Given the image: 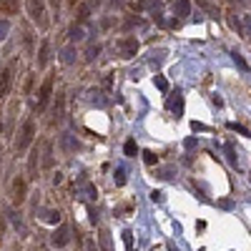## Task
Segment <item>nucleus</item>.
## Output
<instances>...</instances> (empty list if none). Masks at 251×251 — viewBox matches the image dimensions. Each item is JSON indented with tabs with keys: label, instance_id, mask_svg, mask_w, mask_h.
Returning <instances> with one entry per match:
<instances>
[{
	"label": "nucleus",
	"instance_id": "1",
	"mask_svg": "<svg viewBox=\"0 0 251 251\" xmlns=\"http://www.w3.org/2000/svg\"><path fill=\"white\" fill-rule=\"evenodd\" d=\"M33 138H35V121L33 118H25L23 126H20V131H18V138H15V151L18 153H25L28 146L33 143Z\"/></svg>",
	"mask_w": 251,
	"mask_h": 251
},
{
	"label": "nucleus",
	"instance_id": "2",
	"mask_svg": "<svg viewBox=\"0 0 251 251\" xmlns=\"http://www.w3.org/2000/svg\"><path fill=\"white\" fill-rule=\"evenodd\" d=\"M25 10L30 15V20L40 28V30H46L48 28V18H46V0H28L25 3Z\"/></svg>",
	"mask_w": 251,
	"mask_h": 251
},
{
	"label": "nucleus",
	"instance_id": "3",
	"mask_svg": "<svg viewBox=\"0 0 251 251\" xmlns=\"http://www.w3.org/2000/svg\"><path fill=\"white\" fill-rule=\"evenodd\" d=\"M50 96H53V75H48V78L43 80V86H40V91H38V100H35V113H43V111H46V106H48Z\"/></svg>",
	"mask_w": 251,
	"mask_h": 251
},
{
	"label": "nucleus",
	"instance_id": "4",
	"mask_svg": "<svg viewBox=\"0 0 251 251\" xmlns=\"http://www.w3.org/2000/svg\"><path fill=\"white\" fill-rule=\"evenodd\" d=\"M25 196H28V183H25V178L23 176H15L13 178V186H10V201H13V206H20L25 201Z\"/></svg>",
	"mask_w": 251,
	"mask_h": 251
},
{
	"label": "nucleus",
	"instance_id": "5",
	"mask_svg": "<svg viewBox=\"0 0 251 251\" xmlns=\"http://www.w3.org/2000/svg\"><path fill=\"white\" fill-rule=\"evenodd\" d=\"M15 66H18V63H15V60H10L8 66H3V68H0V98H5V96L10 93V86H13V73H15Z\"/></svg>",
	"mask_w": 251,
	"mask_h": 251
},
{
	"label": "nucleus",
	"instance_id": "6",
	"mask_svg": "<svg viewBox=\"0 0 251 251\" xmlns=\"http://www.w3.org/2000/svg\"><path fill=\"white\" fill-rule=\"evenodd\" d=\"M116 48H118L121 58H133L138 53V40L133 35H126V38H121L118 43H116Z\"/></svg>",
	"mask_w": 251,
	"mask_h": 251
},
{
	"label": "nucleus",
	"instance_id": "7",
	"mask_svg": "<svg viewBox=\"0 0 251 251\" xmlns=\"http://www.w3.org/2000/svg\"><path fill=\"white\" fill-rule=\"evenodd\" d=\"M50 244H53L55 249L68 246V244H71V231H68V226H58L55 231H53V236H50Z\"/></svg>",
	"mask_w": 251,
	"mask_h": 251
},
{
	"label": "nucleus",
	"instance_id": "8",
	"mask_svg": "<svg viewBox=\"0 0 251 251\" xmlns=\"http://www.w3.org/2000/svg\"><path fill=\"white\" fill-rule=\"evenodd\" d=\"M166 108H169L176 118H178V116H183V96H181V91H176L169 100H166Z\"/></svg>",
	"mask_w": 251,
	"mask_h": 251
},
{
	"label": "nucleus",
	"instance_id": "9",
	"mask_svg": "<svg viewBox=\"0 0 251 251\" xmlns=\"http://www.w3.org/2000/svg\"><path fill=\"white\" fill-rule=\"evenodd\" d=\"M48 58H50V43L43 40V43H40V50H38V68H46Z\"/></svg>",
	"mask_w": 251,
	"mask_h": 251
},
{
	"label": "nucleus",
	"instance_id": "10",
	"mask_svg": "<svg viewBox=\"0 0 251 251\" xmlns=\"http://www.w3.org/2000/svg\"><path fill=\"white\" fill-rule=\"evenodd\" d=\"M18 8H20V0H0V13H5V15L18 13Z\"/></svg>",
	"mask_w": 251,
	"mask_h": 251
},
{
	"label": "nucleus",
	"instance_id": "11",
	"mask_svg": "<svg viewBox=\"0 0 251 251\" xmlns=\"http://www.w3.org/2000/svg\"><path fill=\"white\" fill-rule=\"evenodd\" d=\"M239 30L244 33V38L251 43V15H241V20H239Z\"/></svg>",
	"mask_w": 251,
	"mask_h": 251
},
{
	"label": "nucleus",
	"instance_id": "12",
	"mask_svg": "<svg viewBox=\"0 0 251 251\" xmlns=\"http://www.w3.org/2000/svg\"><path fill=\"white\" fill-rule=\"evenodd\" d=\"M174 10L178 13V18H188L191 15V3H188V0H178V3L174 5Z\"/></svg>",
	"mask_w": 251,
	"mask_h": 251
},
{
	"label": "nucleus",
	"instance_id": "13",
	"mask_svg": "<svg viewBox=\"0 0 251 251\" xmlns=\"http://www.w3.org/2000/svg\"><path fill=\"white\" fill-rule=\"evenodd\" d=\"M38 149L30 151V163H28V171H30V178H38Z\"/></svg>",
	"mask_w": 251,
	"mask_h": 251
},
{
	"label": "nucleus",
	"instance_id": "14",
	"mask_svg": "<svg viewBox=\"0 0 251 251\" xmlns=\"http://www.w3.org/2000/svg\"><path fill=\"white\" fill-rule=\"evenodd\" d=\"M98 241H100L103 251H113V246H111V234L106 231V228H100V236H98Z\"/></svg>",
	"mask_w": 251,
	"mask_h": 251
},
{
	"label": "nucleus",
	"instance_id": "15",
	"mask_svg": "<svg viewBox=\"0 0 251 251\" xmlns=\"http://www.w3.org/2000/svg\"><path fill=\"white\" fill-rule=\"evenodd\" d=\"M123 151H126V156H131V158H133V156L138 153V146H136V141H133V138H131V141H126Z\"/></svg>",
	"mask_w": 251,
	"mask_h": 251
},
{
	"label": "nucleus",
	"instance_id": "16",
	"mask_svg": "<svg viewBox=\"0 0 251 251\" xmlns=\"http://www.w3.org/2000/svg\"><path fill=\"white\" fill-rule=\"evenodd\" d=\"M88 18H91V5H80L78 8V23H86Z\"/></svg>",
	"mask_w": 251,
	"mask_h": 251
},
{
	"label": "nucleus",
	"instance_id": "17",
	"mask_svg": "<svg viewBox=\"0 0 251 251\" xmlns=\"http://www.w3.org/2000/svg\"><path fill=\"white\" fill-rule=\"evenodd\" d=\"M123 244H126V251H133V231H128V228L123 231Z\"/></svg>",
	"mask_w": 251,
	"mask_h": 251
},
{
	"label": "nucleus",
	"instance_id": "18",
	"mask_svg": "<svg viewBox=\"0 0 251 251\" xmlns=\"http://www.w3.org/2000/svg\"><path fill=\"white\" fill-rule=\"evenodd\" d=\"M226 158L231 166H236V151H234V146L231 143H226Z\"/></svg>",
	"mask_w": 251,
	"mask_h": 251
},
{
	"label": "nucleus",
	"instance_id": "19",
	"mask_svg": "<svg viewBox=\"0 0 251 251\" xmlns=\"http://www.w3.org/2000/svg\"><path fill=\"white\" fill-rule=\"evenodd\" d=\"M153 83H156V88H158L161 93H166V91H169V83H166V78L156 75V78H153Z\"/></svg>",
	"mask_w": 251,
	"mask_h": 251
},
{
	"label": "nucleus",
	"instance_id": "20",
	"mask_svg": "<svg viewBox=\"0 0 251 251\" xmlns=\"http://www.w3.org/2000/svg\"><path fill=\"white\" fill-rule=\"evenodd\" d=\"M143 161L149 163V166H156V163H158V156H156L153 151H146V153H143Z\"/></svg>",
	"mask_w": 251,
	"mask_h": 251
},
{
	"label": "nucleus",
	"instance_id": "21",
	"mask_svg": "<svg viewBox=\"0 0 251 251\" xmlns=\"http://www.w3.org/2000/svg\"><path fill=\"white\" fill-rule=\"evenodd\" d=\"M48 224H60V214L58 211H46V216H43Z\"/></svg>",
	"mask_w": 251,
	"mask_h": 251
},
{
	"label": "nucleus",
	"instance_id": "22",
	"mask_svg": "<svg viewBox=\"0 0 251 251\" xmlns=\"http://www.w3.org/2000/svg\"><path fill=\"white\" fill-rule=\"evenodd\" d=\"M46 158H43V166H46V169H50V166H53V153H50V143H46V153H43Z\"/></svg>",
	"mask_w": 251,
	"mask_h": 251
},
{
	"label": "nucleus",
	"instance_id": "23",
	"mask_svg": "<svg viewBox=\"0 0 251 251\" xmlns=\"http://www.w3.org/2000/svg\"><path fill=\"white\" fill-rule=\"evenodd\" d=\"M113 178H116V183H118V186H123V183H126V171H123V169H118V171L113 174Z\"/></svg>",
	"mask_w": 251,
	"mask_h": 251
},
{
	"label": "nucleus",
	"instance_id": "24",
	"mask_svg": "<svg viewBox=\"0 0 251 251\" xmlns=\"http://www.w3.org/2000/svg\"><path fill=\"white\" fill-rule=\"evenodd\" d=\"M234 63H236V66L241 68V71H249V66H246V60L239 55V53H234Z\"/></svg>",
	"mask_w": 251,
	"mask_h": 251
},
{
	"label": "nucleus",
	"instance_id": "25",
	"mask_svg": "<svg viewBox=\"0 0 251 251\" xmlns=\"http://www.w3.org/2000/svg\"><path fill=\"white\" fill-rule=\"evenodd\" d=\"M3 239H5V216L0 214V246H3Z\"/></svg>",
	"mask_w": 251,
	"mask_h": 251
},
{
	"label": "nucleus",
	"instance_id": "26",
	"mask_svg": "<svg viewBox=\"0 0 251 251\" xmlns=\"http://www.w3.org/2000/svg\"><path fill=\"white\" fill-rule=\"evenodd\" d=\"M98 53H100V46H91V48H88V55H86V58H88V60H93V58H96Z\"/></svg>",
	"mask_w": 251,
	"mask_h": 251
},
{
	"label": "nucleus",
	"instance_id": "27",
	"mask_svg": "<svg viewBox=\"0 0 251 251\" xmlns=\"http://www.w3.org/2000/svg\"><path fill=\"white\" fill-rule=\"evenodd\" d=\"M228 128H231V131H239L241 136H249V131L244 128V126H236V123H228Z\"/></svg>",
	"mask_w": 251,
	"mask_h": 251
},
{
	"label": "nucleus",
	"instance_id": "28",
	"mask_svg": "<svg viewBox=\"0 0 251 251\" xmlns=\"http://www.w3.org/2000/svg\"><path fill=\"white\" fill-rule=\"evenodd\" d=\"M219 206L228 211V208H234V201H231V199H221V201H219Z\"/></svg>",
	"mask_w": 251,
	"mask_h": 251
},
{
	"label": "nucleus",
	"instance_id": "29",
	"mask_svg": "<svg viewBox=\"0 0 251 251\" xmlns=\"http://www.w3.org/2000/svg\"><path fill=\"white\" fill-rule=\"evenodd\" d=\"M83 38V30L80 28H71V40H80Z\"/></svg>",
	"mask_w": 251,
	"mask_h": 251
},
{
	"label": "nucleus",
	"instance_id": "30",
	"mask_svg": "<svg viewBox=\"0 0 251 251\" xmlns=\"http://www.w3.org/2000/svg\"><path fill=\"white\" fill-rule=\"evenodd\" d=\"M8 28H10V25L5 23V20H0V40H3V38H5V33H8Z\"/></svg>",
	"mask_w": 251,
	"mask_h": 251
},
{
	"label": "nucleus",
	"instance_id": "31",
	"mask_svg": "<svg viewBox=\"0 0 251 251\" xmlns=\"http://www.w3.org/2000/svg\"><path fill=\"white\" fill-rule=\"evenodd\" d=\"M63 63H73V50H63Z\"/></svg>",
	"mask_w": 251,
	"mask_h": 251
},
{
	"label": "nucleus",
	"instance_id": "32",
	"mask_svg": "<svg viewBox=\"0 0 251 251\" xmlns=\"http://www.w3.org/2000/svg\"><path fill=\"white\" fill-rule=\"evenodd\" d=\"M151 201H153V203H161V201H163V194H161V191H153V194H151Z\"/></svg>",
	"mask_w": 251,
	"mask_h": 251
},
{
	"label": "nucleus",
	"instance_id": "33",
	"mask_svg": "<svg viewBox=\"0 0 251 251\" xmlns=\"http://www.w3.org/2000/svg\"><path fill=\"white\" fill-rule=\"evenodd\" d=\"M191 128H194V131H208L203 123H196V121H194V126H191Z\"/></svg>",
	"mask_w": 251,
	"mask_h": 251
},
{
	"label": "nucleus",
	"instance_id": "34",
	"mask_svg": "<svg viewBox=\"0 0 251 251\" xmlns=\"http://www.w3.org/2000/svg\"><path fill=\"white\" fill-rule=\"evenodd\" d=\"M196 146V138H186V149H194Z\"/></svg>",
	"mask_w": 251,
	"mask_h": 251
},
{
	"label": "nucleus",
	"instance_id": "35",
	"mask_svg": "<svg viewBox=\"0 0 251 251\" xmlns=\"http://www.w3.org/2000/svg\"><path fill=\"white\" fill-rule=\"evenodd\" d=\"M103 3V0H91V5H100Z\"/></svg>",
	"mask_w": 251,
	"mask_h": 251
},
{
	"label": "nucleus",
	"instance_id": "36",
	"mask_svg": "<svg viewBox=\"0 0 251 251\" xmlns=\"http://www.w3.org/2000/svg\"><path fill=\"white\" fill-rule=\"evenodd\" d=\"M169 251H176V249H169Z\"/></svg>",
	"mask_w": 251,
	"mask_h": 251
}]
</instances>
